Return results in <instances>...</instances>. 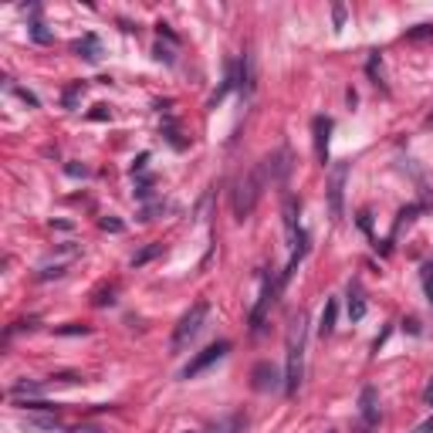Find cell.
I'll list each match as a JSON object with an SVG mask.
<instances>
[{"label": "cell", "instance_id": "obj_1", "mask_svg": "<svg viewBox=\"0 0 433 433\" xmlns=\"http://www.w3.org/2000/svg\"><path fill=\"white\" fill-rule=\"evenodd\" d=\"M305 342H308V319L302 312L291 315V325H288V369H284V393L295 396L302 389L305 379Z\"/></svg>", "mask_w": 433, "mask_h": 433}, {"label": "cell", "instance_id": "obj_2", "mask_svg": "<svg viewBox=\"0 0 433 433\" xmlns=\"http://www.w3.org/2000/svg\"><path fill=\"white\" fill-rule=\"evenodd\" d=\"M267 176H271V173H267V163H258L247 176L237 180V187H234V217H237V220H247V217L254 213L258 200H261V189H264V183H267Z\"/></svg>", "mask_w": 433, "mask_h": 433}, {"label": "cell", "instance_id": "obj_3", "mask_svg": "<svg viewBox=\"0 0 433 433\" xmlns=\"http://www.w3.org/2000/svg\"><path fill=\"white\" fill-rule=\"evenodd\" d=\"M207 315H210V305L207 302H196L189 305V312L183 319L176 321V328H173V339H170V352L173 356H180V352H187L189 342L196 339L200 332H204V325H207Z\"/></svg>", "mask_w": 433, "mask_h": 433}, {"label": "cell", "instance_id": "obj_4", "mask_svg": "<svg viewBox=\"0 0 433 433\" xmlns=\"http://www.w3.org/2000/svg\"><path fill=\"white\" fill-rule=\"evenodd\" d=\"M345 180H349V163H335V166H332V176H328V210H332L335 220H342V213H345V204H342V196H345Z\"/></svg>", "mask_w": 433, "mask_h": 433}, {"label": "cell", "instance_id": "obj_5", "mask_svg": "<svg viewBox=\"0 0 433 433\" xmlns=\"http://www.w3.org/2000/svg\"><path fill=\"white\" fill-rule=\"evenodd\" d=\"M284 284L281 278H267L261 288V298H258V305H254V312H251V332L258 335L261 332V325H264V315L271 312V305H274V298H278V291H281Z\"/></svg>", "mask_w": 433, "mask_h": 433}, {"label": "cell", "instance_id": "obj_6", "mask_svg": "<svg viewBox=\"0 0 433 433\" xmlns=\"http://www.w3.org/2000/svg\"><path fill=\"white\" fill-rule=\"evenodd\" d=\"M227 352H230V342H227V339H220V342H213V345H207V349H204V352H196V359H193L187 369H183V379L200 376V373H204V369H210L213 362H220Z\"/></svg>", "mask_w": 433, "mask_h": 433}, {"label": "cell", "instance_id": "obj_7", "mask_svg": "<svg viewBox=\"0 0 433 433\" xmlns=\"http://www.w3.org/2000/svg\"><path fill=\"white\" fill-rule=\"evenodd\" d=\"M359 433H373L379 427V393L373 386H362V396H359Z\"/></svg>", "mask_w": 433, "mask_h": 433}, {"label": "cell", "instance_id": "obj_8", "mask_svg": "<svg viewBox=\"0 0 433 433\" xmlns=\"http://www.w3.org/2000/svg\"><path fill=\"white\" fill-rule=\"evenodd\" d=\"M312 132H315V156H319V163L325 166V159H328V135H332V119L319 115V119L312 122Z\"/></svg>", "mask_w": 433, "mask_h": 433}, {"label": "cell", "instance_id": "obj_9", "mask_svg": "<svg viewBox=\"0 0 433 433\" xmlns=\"http://www.w3.org/2000/svg\"><path fill=\"white\" fill-rule=\"evenodd\" d=\"M254 85H258V68H254V55L244 51L241 65H237V88L244 95H254Z\"/></svg>", "mask_w": 433, "mask_h": 433}, {"label": "cell", "instance_id": "obj_10", "mask_svg": "<svg viewBox=\"0 0 433 433\" xmlns=\"http://www.w3.org/2000/svg\"><path fill=\"white\" fill-rule=\"evenodd\" d=\"M278 386H281L278 369H274L271 362H258V366H254V389H258V393H267V389H278Z\"/></svg>", "mask_w": 433, "mask_h": 433}, {"label": "cell", "instance_id": "obj_11", "mask_svg": "<svg viewBox=\"0 0 433 433\" xmlns=\"http://www.w3.org/2000/svg\"><path fill=\"white\" fill-rule=\"evenodd\" d=\"M75 55L85 58L88 65H95V61L102 58V44H98V38H95V34H85V38L75 41Z\"/></svg>", "mask_w": 433, "mask_h": 433}, {"label": "cell", "instance_id": "obj_12", "mask_svg": "<svg viewBox=\"0 0 433 433\" xmlns=\"http://www.w3.org/2000/svg\"><path fill=\"white\" fill-rule=\"evenodd\" d=\"M349 319H352V321H362V319H366V295H362L359 281L349 284Z\"/></svg>", "mask_w": 433, "mask_h": 433}, {"label": "cell", "instance_id": "obj_13", "mask_svg": "<svg viewBox=\"0 0 433 433\" xmlns=\"http://www.w3.org/2000/svg\"><path fill=\"white\" fill-rule=\"evenodd\" d=\"M335 315H339V305H335V298H328L325 308H321V319H319V335L321 339L335 332Z\"/></svg>", "mask_w": 433, "mask_h": 433}, {"label": "cell", "instance_id": "obj_14", "mask_svg": "<svg viewBox=\"0 0 433 433\" xmlns=\"http://www.w3.org/2000/svg\"><path fill=\"white\" fill-rule=\"evenodd\" d=\"M41 389H44L41 382H27V379H20V382L11 386V396H14V399H20V396H38Z\"/></svg>", "mask_w": 433, "mask_h": 433}, {"label": "cell", "instance_id": "obj_15", "mask_svg": "<svg viewBox=\"0 0 433 433\" xmlns=\"http://www.w3.org/2000/svg\"><path fill=\"white\" fill-rule=\"evenodd\" d=\"M85 95V81H75L68 92H65V109H78V98Z\"/></svg>", "mask_w": 433, "mask_h": 433}, {"label": "cell", "instance_id": "obj_16", "mask_svg": "<svg viewBox=\"0 0 433 433\" xmlns=\"http://www.w3.org/2000/svg\"><path fill=\"white\" fill-rule=\"evenodd\" d=\"M159 251H163V244H149V247H146V251H139V254L132 258V267H142V264H146V261H152V258H156Z\"/></svg>", "mask_w": 433, "mask_h": 433}, {"label": "cell", "instance_id": "obj_17", "mask_svg": "<svg viewBox=\"0 0 433 433\" xmlns=\"http://www.w3.org/2000/svg\"><path fill=\"white\" fill-rule=\"evenodd\" d=\"M406 38H410V41H427V38H433V27H430V24H416V27H410V31H406Z\"/></svg>", "mask_w": 433, "mask_h": 433}, {"label": "cell", "instance_id": "obj_18", "mask_svg": "<svg viewBox=\"0 0 433 433\" xmlns=\"http://www.w3.org/2000/svg\"><path fill=\"white\" fill-rule=\"evenodd\" d=\"M31 38L38 41V44H51V31H44V24L34 20V24H31Z\"/></svg>", "mask_w": 433, "mask_h": 433}, {"label": "cell", "instance_id": "obj_19", "mask_svg": "<svg viewBox=\"0 0 433 433\" xmlns=\"http://www.w3.org/2000/svg\"><path fill=\"white\" fill-rule=\"evenodd\" d=\"M423 288H427V298H430V305H433V264L423 267Z\"/></svg>", "mask_w": 433, "mask_h": 433}, {"label": "cell", "instance_id": "obj_20", "mask_svg": "<svg viewBox=\"0 0 433 433\" xmlns=\"http://www.w3.org/2000/svg\"><path fill=\"white\" fill-rule=\"evenodd\" d=\"M58 335H88V325H65L58 328Z\"/></svg>", "mask_w": 433, "mask_h": 433}, {"label": "cell", "instance_id": "obj_21", "mask_svg": "<svg viewBox=\"0 0 433 433\" xmlns=\"http://www.w3.org/2000/svg\"><path fill=\"white\" fill-rule=\"evenodd\" d=\"M98 227H102V230H112V234H119V230H122V220H115V217H102V220H98Z\"/></svg>", "mask_w": 433, "mask_h": 433}, {"label": "cell", "instance_id": "obj_22", "mask_svg": "<svg viewBox=\"0 0 433 433\" xmlns=\"http://www.w3.org/2000/svg\"><path fill=\"white\" fill-rule=\"evenodd\" d=\"M112 295H115V284H112V288H109V291H98V298H95V305H98V308H102V305H112V302H115Z\"/></svg>", "mask_w": 433, "mask_h": 433}, {"label": "cell", "instance_id": "obj_23", "mask_svg": "<svg viewBox=\"0 0 433 433\" xmlns=\"http://www.w3.org/2000/svg\"><path fill=\"white\" fill-rule=\"evenodd\" d=\"M332 20H335V31H339L342 24H345V7H342V4H335V11H332Z\"/></svg>", "mask_w": 433, "mask_h": 433}, {"label": "cell", "instance_id": "obj_24", "mask_svg": "<svg viewBox=\"0 0 433 433\" xmlns=\"http://www.w3.org/2000/svg\"><path fill=\"white\" fill-rule=\"evenodd\" d=\"M156 58H159V61H166V65H173V51H170V48H163V44H156Z\"/></svg>", "mask_w": 433, "mask_h": 433}, {"label": "cell", "instance_id": "obj_25", "mask_svg": "<svg viewBox=\"0 0 433 433\" xmlns=\"http://www.w3.org/2000/svg\"><path fill=\"white\" fill-rule=\"evenodd\" d=\"M413 433H433V416H430V420H423V423H420Z\"/></svg>", "mask_w": 433, "mask_h": 433}, {"label": "cell", "instance_id": "obj_26", "mask_svg": "<svg viewBox=\"0 0 433 433\" xmlns=\"http://www.w3.org/2000/svg\"><path fill=\"white\" fill-rule=\"evenodd\" d=\"M423 403H427V406H433V379H430V386H427V393H423Z\"/></svg>", "mask_w": 433, "mask_h": 433}, {"label": "cell", "instance_id": "obj_27", "mask_svg": "<svg viewBox=\"0 0 433 433\" xmlns=\"http://www.w3.org/2000/svg\"><path fill=\"white\" fill-rule=\"evenodd\" d=\"M72 433H105V430H98V427H75Z\"/></svg>", "mask_w": 433, "mask_h": 433}, {"label": "cell", "instance_id": "obj_28", "mask_svg": "<svg viewBox=\"0 0 433 433\" xmlns=\"http://www.w3.org/2000/svg\"><path fill=\"white\" fill-rule=\"evenodd\" d=\"M92 119H109V112H105V105H98V109H95V112H92Z\"/></svg>", "mask_w": 433, "mask_h": 433}, {"label": "cell", "instance_id": "obj_29", "mask_svg": "<svg viewBox=\"0 0 433 433\" xmlns=\"http://www.w3.org/2000/svg\"><path fill=\"white\" fill-rule=\"evenodd\" d=\"M430 126H433V112H430Z\"/></svg>", "mask_w": 433, "mask_h": 433}]
</instances>
